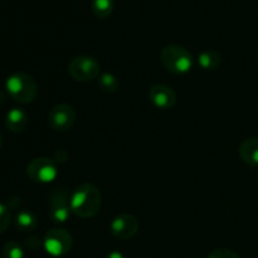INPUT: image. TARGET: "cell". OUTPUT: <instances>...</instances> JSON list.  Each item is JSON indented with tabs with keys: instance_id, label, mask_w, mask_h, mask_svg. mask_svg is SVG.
Masks as SVG:
<instances>
[{
	"instance_id": "cell-1",
	"label": "cell",
	"mask_w": 258,
	"mask_h": 258,
	"mask_svg": "<svg viewBox=\"0 0 258 258\" xmlns=\"http://www.w3.org/2000/svg\"><path fill=\"white\" fill-rule=\"evenodd\" d=\"M102 197L97 186L86 183L78 186L71 196L72 213L80 218H92L100 212Z\"/></svg>"
},
{
	"instance_id": "cell-2",
	"label": "cell",
	"mask_w": 258,
	"mask_h": 258,
	"mask_svg": "<svg viewBox=\"0 0 258 258\" xmlns=\"http://www.w3.org/2000/svg\"><path fill=\"white\" fill-rule=\"evenodd\" d=\"M5 88L10 97L19 103H30L38 95L37 82L25 72H15L5 81Z\"/></svg>"
},
{
	"instance_id": "cell-3",
	"label": "cell",
	"mask_w": 258,
	"mask_h": 258,
	"mask_svg": "<svg viewBox=\"0 0 258 258\" xmlns=\"http://www.w3.org/2000/svg\"><path fill=\"white\" fill-rule=\"evenodd\" d=\"M164 67L174 75H185L193 67V55L184 47L176 44L166 45L160 53Z\"/></svg>"
},
{
	"instance_id": "cell-4",
	"label": "cell",
	"mask_w": 258,
	"mask_h": 258,
	"mask_svg": "<svg viewBox=\"0 0 258 258\" xmlns=\"http://www.w3.org/2000/svg\"><path fill=\"white\" fill-rule=\"evenodd\" d=\"M73 238L70 232L63 228H53L45 233L43 247L52 257H63L72 249Z\"/></svg>"
},
{
	"instance_id": "cell-5",
	"label": "cell",
	"mask_w": 258,
	"mask_h": 258,
	"mask_svg": "<svg viewBox=\"0 0 258 258\" xmlns=\"http://www.w3.org/2000/svg\"><path fill=\"white\" fill-rule=\"evenodd\" d=\"M100 63L90 55H78L68 63V73L80 82H88L100 76Z\"/></svg>"
},
{
	"instance_id": "cell-6",
	"label": "cell",
	"mask_w": 258,
	"mask_h": 258,
	"mask_svg": "<svg viewBox=\"0 0 258 258\" xmlns=\"http://www.w3.org/2000/svg\"><path fill=\"white\" fill-rule=\"evenodd\" d=\"M27 175L34 183H52L58 175L57 165L54 160L49 158H35L28 164Z\"/></svg>"
},
{
	"instance_id": "cell-7",
	"label": "cell",
	"mask_w": 258,
	"mask_h": 258,
	"mask_svg": "<svg viewBox=\"0 0 258 258\" xmlns=\"http://www.w3.org/2000/svg\"><path fill=\"white\" fill-rule=\"evenodd\" d=\"M71 194L64 189H57L49 197V217L55 223H66L70 218Z\"/></svg>"
},
{
	"instance_id": "cell-8",
	"label": "cell",
	"mask_w": 258,
	"mask_h": 258,
	"mask_svg": "<svg viewBox=\"0 0 258 258\" xmlns=\"http://www.w3.org/2000/svg\"><path fill=\"white\" fill-rule=\"evenodd\" d=\"M76 120V113L72 106L60 103L54 106L48 115V123L50 127L59 133H64L72 128Z\"/></svg>"
},
{
	"instance_id": "cell-9",
	"label": "cell",
	"mask_w": 258,
	"mask_h": 258,
	"mask_svg": "<svg viewBox=\"0 0 258 258\" xmlns=\"http://www.w3.org/2000/svg\"><path fill=\"white\" fill-rule=\"evenodd\" d=\"M139 227V221L133 214H120L112 219L110 228L116 238L125 241L133 238L138 233Z\"/></svg>"
},
{
	"instance_id": "cell-10",
	"label": "cell",
	"mask_w": 258,
	"mask_h": 258,
	"mask_svg": "<svg viewBox=\"0 0 258 258\" xmlns=\"http://www.w3.org/2000/svg\"><path fill=\"white\" fill-rule=\"evenodd\" d=\"M149 100L160 110H170L176 103V93L166 85H154L149 90Z\"/></svg>"
},
{
	"instance_id": "cell-11",
	"label": "cell",
	"mask_w": 258,
	"mask_h": 258,
	"mask_svg": "<svg viewBox=\"0 0 258 258\" xmlns=\"http://www.w3.org/2000/svg\"><path fill=\"white\" fill-rule=\"evenodd\" d=\"M29 118H28L27 112L22 108H12L5 115V126L8 130L12 133H22L27 128Z\"/></svg>"
},
{
	"instance_id": "cell-12",
	"label": "cell",
	"mask_w": 258,
	"mask_h": 258,
	"mask_svg": "<svg viewBox=\"0 0 258 258\" xmlns=\"http://www.w3.org/2000/svg\"><path fill=\"white\" fill-rule=\"evenodd\" d=\"M239 156L248 165L258 166V138H248L242 141Z\"/></svg>"
},
{
	"instance_id": "cell-13",
	"label": "cell",
	"mask_w": 258,
	"mask_h": 258,
	"mask_svg": "<svg viewBox=\"0 0 258 258\" xmlns=\"http://www.w3.org/2000/svg\"><path fill=\"white\" fill-rule=\"evenodd\" d=\"M38 226L37 217L33 212L27 211H20L18 212L15 216V227L22 232H30L34 231Z\"/></svg>"
},
{
	"instance_id": "cell-14",
	"label": "cell",
	"mask_w": 258,
	"mask_h": 258,
	"mask_svg": "<svg viewBox=\"0 0 258 258\" xmlns=\"http://www.w3.org/2000/svg\"><path fill=\"white\" fill-rule=\"evenodd\" d=\"M198 63L203 70L214 71L221 66L222 57L216 50H204L198 55Z\"/></svg>"
},
{
	"instance_id": "cell-15",
	"label": "cell",
	"mask_w": 258,
	"mask_h": 258,
	"mask_svg": "<svg viewBox=\"0 0 258 258\" xmlns=\"http://www.w3.org/2000/svg\"><path fill=\"white\" fill-rule=\"evenodd\" d=\"M113 7H115L113 0H92L91 3L92 13L95 14V17L100 18V19L110 17L113 12Z\"/></svg>"
},
{
	"instance_id": "cell-16",
	"label": "cell",
	"mask_w": 258,
	"mask_h": 258,
	"mask_svg": "<svg viewBox=\"0 0 258 258\" xmlns=\"http://www.w3.org/2000/svg\"><path fill=\"white\" fill-rule=\"evenodd\" d=\"M98 87L105 93H115L118 88V81L112 73L105 72L98 78Z\"/></svg>"
},
{
	"instance_id": "cell-17",
	"label": "cell",
	"mask_w": 258,
	"mask_h": 258,
	"mask_svg": "<svg viewBox=\"0 0 258 258\" xmlns=\"http://www.w3.org/2000/svg\"><path fill=\"white\" fill-rule=\"evenodd\" d=\"M3 257L4 258H25L23 247L14 241H9L3 247Z\"/></svg>"
},
{
	"instance_id": "cell-18",
	"label": "cell",
	"mask_w": 258,
	"mask_h": 258,
	"mask_svg": "<svg viewBox=\"0 0 258 258\" xmlns=\"http://www.w3.org/2000/svg\"><path fill=\"white\" fill-rule=\"evenodd\" d=\"M10 224V212L5 204L0 203V233L7 231Z\"/></svg>"
},
{
	"instance_id": "cell-19",
	"label": "cell",
	"mask_w": 258,
	"mask_h": 258,
	"mask_svg": "<svg viewBox=\"0 0 258 258\" xmlns=\"http://www.w3.org/2000/svg\"><path fill=\"white\" fill-rule=\"evenodd\" d=\"M207 258H241V257H239L236 252L232 251V249L218 248V249H214L213 252H211Z\"/></svg>"
},
{
	"instance_id": "cell-20",
	"label": "cell",
	"mask_w": 258,
	"mask_h": 258,
	"mask_svg": "<svg viewBox=\"0 0 258 258\" xmlns=\"http://www.w3.org/2000/svg\"><path fill=\"white\" fill-rule=\"evenodd\" d=\"M106 258H126V257H125V254L121 253V252L112 251V252H110V253L107 254V257H106Z\"/></svg>"
},
{
	"instance_id": "cell-21",
	"label": "cell",
	"mask_w": 258,
	"mask_h": 258,
	"mask_svg": "<svg viewBox=\"0 0 258 258\" xmlns=\"http://www.w3.org/2000/svg\"><path fill=\"white\" fill-rule=\"evenodd\" d=\"M2 144H3V140H2V135H0V149H2Z\"/></svg>"
},
{
	"instance_id": "cell-22",
	"label": "cell",
	"mask_w": 258,
	"mask_h": 258,
	"mask_svg": "<svg viewBox=\"0 0 258 258\" xmlns=\"http://www.w3.org/2000/svg\"><path fill=\"white\" fill-rule=\"evenodd\" d=\"M257 63H258V54H257Z\"/></svg>"
}]
</instances>
